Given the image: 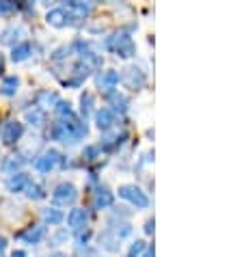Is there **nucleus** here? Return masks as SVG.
<instances>
[{
	"label": "nucleus",
	"mask_w": 244,
	"mask_h": 257,
	"mask_svg": "<svg viewBox=\"0 0 244 257\" xmlns=\"http://www.w3.org/2000/svg\"><path fill=\"white\" fill-rule=\"evenodd\" d=\"M41 234H43V229L39 227V229H35V232H28V234H24V238H26V240H32V242H35V240H39V238H41Z\"/></svg>",
	"instance_id": "nucleus-9"
},
{
	"label": "nucleus",
	"mask_w": 244,
	"mask_h": 257,
	"mask_svg": "<svg viewBox=\"0 0 244 257\" xmlns=\"http://www.w3.org/2000/svg\"><path fill=\"white\" fill-rule=\"evenodd\" d=\"M65 17H67V15H65V11H61V9H58V11H52L50 15H48L50 22H52V24H56V26L65 24Z\"/></svg>",
	"instance_id": "nucleus-6"
},
{
	"label": "nucleus",
	"mask_w": 244,
	"mask_h": 257,
	"mask_svg": "<svg viewBox=\"0 0 244 257\" xmlns=\"http://www.w3.org/2000/svg\"><path fill=\"white\" fill-rule=\"evenodd\" d=\"M45 219H48L50 223H58L61 221V214L58 212H45Z\"/></svg>",
	"instance_id": "nucleus-10"
},
{
	"label": "nucleus",
	"mask_w": 244,
	"mask_h": 257,
	"mask_svg": "<svg viewBox=\"0 0 244 257\" xmlns=\"http://www.w3.org/2000/svg\"><path fill=\"white\" fill-rule=\"evenodd\" d=\"M54 197H56V201H71L74 199V188L71 186H58Z\"/></svg>",
	"instance_id": "nucleus-2"
},
{
	"label": "nucleus",
	"mask_w": 244,
	"mask_h": 257,
	"mask_svg": "<svg viewBox=\"0 0 244 257\" xmlns=\"http://www.w3.org/2000/svg\"><path fill=\"white\" fill-rule=\"evenodd\" d=\"M28 56V45H19V48L13 50V61H22V58Z\"/></svg>",
	"instance_id": "nucleus-7"
},
{
	"label": "nucleus",
	"mask_w": 244,
	"mask_h": 257,
	"mask_svg": "<svg viewBox=\"0 0 244 257\" xmlns=\"http://www.w3.org/2000/svg\"><path fill=\"white\" fill-rule=\"evenodd\" d=\"M4 245H6V242H4V238H2V236H0V249H4Z\"/></svg>",
	"instance_id": "nucleus-12"
},
{
	"label": "nucleus",
	"mask_w": 244,
	"mask_h": 257,
	"mask_svg": "<svg viewBox=\"0 0 244 257\" xmlns=\"http://www.w3.org/2000/svg\"><path fill=\"white\" fill-rule=\"evenodd\" d=\"M13 257H24V253H22V251H19V253H15V255H13Z\"/></svg>",
	"instance_id": "nucleus-13"
},
{
	"label": "nucleus",
	"mask_w": 244,
	"mask_h": 257,
	"mask_svg": "<svg viewBox=\"0 0 244 257\" xmlns=\"http://www.w3.org/2000/svg\"><path fill=\"white\" fill-rule=\"evenodd\" d=\"M19 134H22V126H19L17 121H9L2 128V141L4 143H13L15 138H19Z\"/></svg>",
	"instance_id": "nucleus-1"
},
{
	"label": "nucleus",
	"mask_w": 244,
	"mask_h": 257,
	"mask_svg": "<svg viewBox=\"0 0 244 257\" xmlns=\"http://www.w3.org/2000/svg\"><path fill=\"white\" fill-rule=\"evenodd\" d=\"M54 160H56V151H50V154H45V156L41 158V160L37 162V167L41 169V171H48V169L52 167V164H54Z\"/></svg>",
	"instance_id": "nucleus-3"
},
{
	"label": "nucleus",
	"mask_w": 244,
	"mask_h": 257,
	"mask_svg": "<svg viewBox=\"0 0 244 257\" xmlns=\"http://www.w3.org/2000/svg\"><path fill=\"white\" fill-rule=\"evenodd\" d=\"M15 87H17V78L15 76L6 78V80L2 82V93L4 95H13V93H15Z\"/></svg>",
	"instance_id": "nucleus-4"
},
{
	"label": "nucleus",
	"mask_w": 244,
	"mask_h": 257,
	"mask_svg": "<svg viewBox=\"0 0 244 257\" xmlns=\"http://www.w3.org/2000/svg\"><path fill=\"white\" fill-rule=\"evenodd\" d=\"M0 74H2V61H0Z\"/></svg>",
	"instance_id": "nucleus-14"
},
{
	"label": "nucleus",
	"mask_w": 244,
	"mask_h": 257,
	"mask_svg": "<svg viewBox=\"0 0 244 257\" xmlns=\"http://www.w3.org/2000/svg\"><path fill=\"white\" fill-rule=\"evenodd\" d=\"M108 121H110V115L104 110V113L100 115V126H108Z\"/></svg>",
	"instance_id": "nucleus-11"
},
{
	"label": "nucleus",
	"mask_w": 244,
	"mask_h": 257,
	"mask_svg": "<svg viewBox=\"0 0 244 257\" xmlns=\"http://www.w3.org/2000/svg\"><path fill=\"white\" fill-rule=\"evenodd\" d=\"M84 221H87V216H84L82 210H74V212L69 214V223H71V227H80Z\"/></svg>",
	"instance_id": "nucleus-5"
},
{
	"label": "nucleus",
	"mask_w": 244,
	"mask_h": 257,
	"mask_svg": "<svg viewBox=\"0 0 244 257\" xmlns=\"http://www.w3.org/2000/svg\"><path fill=\"white\" fill-rule=\"evenodd\" d=\"M26 182V177L24 175H17V177H13V180H9V188L11 190H19V186Z\"/></svg>",
	"instance_id": "nucleus-8"
}]
</instances>
